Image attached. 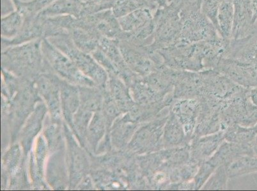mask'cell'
<instances>
[{"mask_svg":"<svg viewBox=\"0 0 257 191\" xmlns=\"http://www.w3.org/2000/svg\"><path fill=\"white\" fill-rule=\"evenodd\" d=\"M230 41L222 38L174 46L159 50L164 65L170 68L193 72L215 69L225 56Z\"/></svg>","mask_w":257,"mask_h":191,"instance_id":"cell-1","label":"cell"},{"mask_svg":"<svg viewBox=\"0 0 257 191\" xmlns=\"http://www.w3.org/2000/svg\"><path fill=\"white\" fill-rule=\"evenodd\" d=\"M179 10L182 29L177 46L221 38L212 23L201 11L198 2L186 4Z\"/></svg>","mask_w":257,"mask_h":191,"instance_id":"cell-2","label":"cell"},{"mask_svg":"<svg viewBox=\"0 0 257 191\" xmlns=\"http://www.w3.org/2000/svg\"><path fill=\"white\" fill-rule=\"evenodd\" d=\"M153 20L155 22L153 40L147 48L159 51L178 45L182 29L179 8L172 4L158 8L154 12Z\"/></svg>","mask_w":257,"mask_h":191,"instance_id":"cell-3","label":"cell"},{"mask_svg":"<svg viewBox=\"0 0 257 191\" xmlns=\"http://www.w3.org/2000/svg\"><path fill=\"white\" fill-rule=\"evenodd\" d=\"M223 58L235 60L257 71V34L255 32L239 40H231Z\"/></svg>","mask_w":257,"mask_h":191,"instance_id":"cell-4","label":"cell"},{"mask_svg":"<svg viewBox=\"0 0 257 191\" xmlns=\"http://www.w3.org/2000/svg\"><path fill=\"white\" fill-rule=\"evenodd\" d=\"M233 23L232 39L245 38L255 32L251 0H233Z\"/></svg>","mask_w":257,"mask_h":191,"instance_id":"cell-5","label":"cell"},{"mask_svg":"<svg viewBox=\"0 0 257 191\" xmlns=\"http://www.w3.org/2000/svg\"><path fill=\"white\" fill-rule=\"evenodd\" d=\"M156 10L148 8H142L131 12L118 18L121 31L126 34H132L139 31L153 20Z\"/></svg>","mask_w":257,"mask_h":191,"instance_id":"cell-6","label":"cell"},{"mask_svg":"<svg viewBox=\"0 0 257 191\" xmlns=\"http://www.w3.org/2000/svg\"><path fill=\"white\" fill-rule=\"evenodd\" d=\"M233 23V0H223L217 14L216 29L225 40L232 39Z\"/></svg>","mask_w":257,"mask_h":191,"instance_id":"cell-7","label":"cell"},{"mask_svg":"<svg viewBox=\"0 0 257 191\" xmlns=\"http://www.w3.org/2000/svg\"><path fill=\"white\" fill-rule=\"evenodd\" d=\"M175 104L174 114L183 126L185 132L192 134L196 118L198 112V104L196 100H185Z\"/></svg>","mask_w":257,"mask_h":191,"instance_id":"cell-8","label":"cell"},{"mask_svg":"<svg viewBox=\"0 0 257 191\" xmlns=\"http://www.w3.org/2000/svg\"><path fill=\"white\" fill-rule=\"evenodd\" d=\"M228 176H239L257 173V158L253 156H241L230 163L227 169Z\"/></svg>","mask_w":257,"mask_h":191,"instance_id":"cell-9","label":"cell"},{"mask_svg":"<svg viewBox=\"0 0 257 191\" xmlns=\"http://www.w3.org/2000/svg\"><path fill=\"white\" fill-rule=\"evenodd\" d=\"M222 139H223V134H219L200 139V140L195 142L193 146V159L199 162L206 159L218 148Z\"/></svg>","mask_w":257,"mask_h":191,"instance_id":"cell-10","label":"cell"},{"mask_svg":"<svg viewBox=\"0 0 257 191\" xmlns=\"http://www.w3.org/2000/svg\"><path fill=\"white\" fill-rule=\"evenodd\" d=\"M23 16L22 12L14 10L2 16L1 22L2 36L4 38H11L17 36L22 29Z\"/></svg>","mask_w":257,"mask_h":191,"instance_id":"cell-11","label":"cell"},{"mask_svg":"<svg viewBox=\"0 0 257 191\" xmlns=\"http://www.w3.org/2000/svg\"><path fill=\"white\" fill-rule=\"evenodd\" d=\"M79 10L80 6L75 0H55L46 6L42 14L46 16L76 15Z\"/></svg>","mask_w":257,"mask_h":191,"instance_id":"cell-12","label":"cell"},{"mask_svg":"<svg viewBox=\"0 0 257 191\" xmlns=\"http://www.w3.org/2000/svg\"><path fill=\"white\" fill-rule=\"evenodd\" d=\"M177 120L176 116H172L164 128L165 145L168 146H176L181 143L184 139L183 132L181 124Z\"/></svg>","mask_w":257,"mask_h":191,"instance_id":"cell-13","label":"cell"},{"mask_svg":"<svg viewBox=\"0 0 257 191\" xmlns=\"http://www.w3.org/2000/svg\"><path fill=\"white\" fill-rule=\"evenodd\" d=\"M222 2L223 0H202L200 4L201 11L214 27H216L217 14Z\"/></svg>","mask_w":257,"mask_h":191,"instance_id":"cell-14","label":"cell"},{"mask_svg":"<svg viewBox=\"0 0 257 191\" xmlns=\"http://www.w3.org/2000/svg\"><path fill=\"white\" fill-rule=\"evenodd\" d=\"M14 4L18 6L22 10L32 11L33 8H43L52 3V0H13Z\"/></svg>","mask_w":257,"mask_h":191,"instance_id":"cell-15","label":"cell"},{"mask_svg":"<svg viewBox=\"0 0 257 191\" xmlns=\"http://www.w3.org/2000/svg\"><path fill=\"white\" fill-rule=\"evenodd\" d=\"M149 8L156 10L160 8V0H146Z\"/></svg>","mask_w":257,"mask_h":191,"instance_id":"cell-16","label":"cell"},{"mask_svg":"<svg viewBox=\"0 0 257 191\" xmlns=\"http://www.w3.org/2000/svg\"><path fill=\"white\" fill-rule=\"evenodd\" d=\"M194 2H197V0H174L172 4L180 9L184 4Z\"/></svg>","mask_w":257,"mask_h":191,"instance_id":"cell-17","label":"cell"},{"mask_svg":"<svg viewBox=\"0 0 257 191\" xmlns=\"http://www.w3.org/2000/svg\"><path fill=\"white\" fill-rule=\"evenodd\" d=\"M252 13H253V20L254 24L257 20V0H251Z\"/></svg>","mask_w":257,"mask_h":191,"instance_id":"cell-18","label":"cell"},{"mask_svg":"<svg viewBox=\"0 0 257 191\" xmlns=\"http://www.w3.org/2000/svg\"><path fill=\"white\" fill-rule=\"evenodd\" d=\"M250 95H251L252 102L257 106V86L250 90Z\"/></svg>","mask_w":257,"mask_h":191,"instance_id":"cell-19","label":"cell"},{"mask_svg":"<svg viewBox=\"0 0 257 191\" xmlns=\"http://www.w3.org/2000/svg\"><path fill=\"white\" fill-rule=\"evenodd\" d=\"M251 149L253 156L257 158V134L252 142Z\"/></svg>","mask_w":257,"mask_h":191,"instance_id":"cell-20","label":"cell"},{"mask_svg":"<svg viewBox=\"0 0 257 191\" xmlns=\"http://www.w3.org/2000/svg\"><path fill=\"white\" fill-rule=\"evenodd\" d=\"M202 0H197V2H198V4H201V3H202Z\"/></svg>","mask_w":257,"mask_h":191,"instance_id":"cell-21","label":"cell"}]
</instances>
